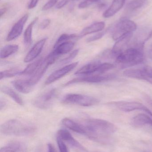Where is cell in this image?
I'll return each mask as SVG.
<instances>
[{"mask_svg":"<svg viewBox=\"0 0 152 152\" xmlns=\"http://www.w3.org/2000/svg\"><path fill=\"white\" fill-rule=\"evenodd\" d=\"M46 41V39L43 38L37 42L26 55L24 58V62L27 63L36 58L42 52Z\"/></svg>","mask_w":152,"mask_h":152,"instance_id":"15","label":"cell"},{"mask_svg":"<svg viewBox=\"0 0 152 152\" xmlns=\"http://www.w3.org/2000/svg\"><path fill=\"white\" fill-rule=\"evenodd\" d=\"M47 147H48V152H56L55 148L51 144H48Z\"/></svg>","mask_w":152,"mask_h":152,"instance_id":"40","label":"cell"},{"mask_svg":"<svg viewBox=\"0 0 152 152\" xmlns=\"http://www.w3.org/2000/svg\"><path fill=\"white\" fill-rule=\"evenodd\" d=\"M7 10H8V8H7V6H4V7L1 8V12H0V16H1V18L2 17L3 15L5 14Z\"/></svg>","mask_w":152,"mask_h":152,"instance_id":"41","label":"cell"},{"mask_svg":"<svg viewBox=\"0 0 152 152\" xmlns=\"http://www.w3.org/2000/svg\"><path fill=\"white\" fill-rule=\"evenodd\" d=\"M123 75L131 78L146 80L152 85V68L150 67L126 69L123 72Z\"/></svg>","mask_w":152,"mask_h":152,"instance_id":"9","label":"cell"},{"mask_svg":"<svg viewBox=\"0 0 152 152\" xmlns=\"http://www.w3.org/2000/svg\"><path fill=\"white\" fill-rule=\"evenodd\" d=\"M22 150V145L18 142L10 143L2 147L0 152H18Z\"/></svg>","mask_w":152,"mask_h":152,"instance_id":"28","label":"cell"},{"mask_svg":"<svg viewBox=\"0 0 152 152\" xmlns=\"http://www.w3.org/2000/svg\"><path fill=\"white\" fill-rule=\"evenodd\" d=\"M57 142L60 152H68L67 146L64 143V141L57 137Z\"/></svg>","mask_w":152,"mask_h":152,"instance_id":"32","label":"cell"},{"mask_svg":"<svg viewBox=\"0 0 152 152\" xmlns=\"http://www.w3.org/2000/svg\"><path fill=\"white\" fill-rule=\"evenodd\" d=\"M131 125L136 128L142 127L147 125L152 127V118L148 114H137L131 120Z\"/></svg>","mask_w":152,"mask_h":152,"instance_id":"17","label":"cell"},{"mask_svg":"<svg viewBox=\"0 0 152 152\" xmlns=\"http://www.w3.org/2000/svg\"><path fill=\"white\" fill-rule=\"evenodd\" d=\"M50 23H51V20L49 19L44 20L40 23L39 28L42 29H45L50 25Z\"/></svg>","mask_w":152,"mask_h":152,"instance_id":"35","label":"cell"},{"mask_svg":"<svg viewBox=\"0 0 152 152\" xmlns=\"http://www.w3.org/2000/svg\"><path fill=\"white\" fill-rule=\"evenodd\" d=\"M21 70L18 68H12L8 70L2 71L0 73L1 75V80L6 78L12 77L17 75H20L21 72Z\"/></svg>","mask_w":152,"mask_h":152,"instance_id":"29","label":"cell"},{"mask_svg":"<svg viewBox=\"0 0 152 152\" xmlns=\"http://www.w3.org/2000/svg\"><path fill=\"white\" fill-rule=\"evenodd\" d=\"M91 4H92V3L85 0V1H83L80 3V4H79L78 7L79 9H84V8L88 7Z\"/></svg>","mask_w":152,"mask_h":152,"instance_id":"37","label":"cell"},{"mask_svg":"<svg viewBox=\"0 0 152 152\" xmlns=\"http://www.w3.org/2000/svg\"><path fill=\"white\" fill-rule=\"evenodd\" d=\"M74 1H78V0H74Z\"/></svg>","mask_w":152,"mask_h":152,"instance_id":"45","label":"cell"},{"mask_svg":"<svg viewBox=\"0 0 152 152\" xmlns=\"http://www.w3.org/2000/svg\"><path fill=\"white\" fill-rule=\"evenodd\" d=\"M126 1V0H113L109 7L104 12L103 17L109 18L115 15L122 9Z\"/></svg>","mask_w":152,"mask_h":152,"instance_id":"22","label":"cell"},{"mask_svg":"<svg viewBox=\"0 0 152 152\" xmlns=\"http://www.w3.org/2000/svg\"><path fill=\"white\" fill-rule=\"evenodd\" d=\"M62 102L65 104L89 107L98 104L99 100L95 97L85 95L70 94L65 95L62 98Z\"/></svg>","mask_w":152,"mask_h":152,"instance_id":"4","label":"cell"},{"mask_svg":"<svg viewBox=\"0 0 152 152\" xmlns=\"http://www.w3.org/2000/svg\"><path fill=\"white\" fill-rule=\"evenodd\" d=\"M35 128L17 119L8 121L2 124L0 128L1 133L6 135H28L35 131Z\"/></svg>","mask_w":152,"mask_h":152,"instance_id":"3","label":"cell"},{"mask_svg":"<svg viewBox=\"0 0 152 152\" xmlns=\"http://www.w3.org/2000/svg\"><path fill=\"white\" fill-rule=\"evenodd\" d=\"M73 1L74 0H62L57 4L56 8L58 9H61L66 6L70 2Z\"/></svg>","mask_w":152,"mask_h":152,"instance_id":"36","label":"cell"},{"mask_svg":"<svg viewBox=\"0 0 152 152\" xmlns=\"http://www.w3.org/2000/svg\"><path fill=\"white\" fill-rule=\"evenodd\" d=\"M109 104L115 106L120 110L126 112H129L133 111L142 110L146 113L152 118L151 111L145 106L142 104L136 102H125L119 101L109 103Z\"/></svg>","mask_w":152,"mask_h":152,"instance_id":"7","label":"cell"},{"mask_svg":"<svg viewBox=\"0 0 152 152\" xmlns=\"http://www.w3.org/2000/svg\"><path fill=\"white\" fill-rule=\"evenodd\" d=\"M42 59L43 58H41L36 61H34L33 63H30L24 70L21 71L20 75H32L37 69Z\"/></svg>","mask_w":152,"mask_h":152,"instance_id":"26","label":"cell"},{"mask_svg":"<svg viewBox=\"0 0 152 152\" xmlns=\"http://www.w3.org/2000/svg\"><path fill=\"white\" fill-rule=\"evenodd\" d=\"M85 135L93 141L105 142L107 138L117 130L113 123L100 119L89 118L84 121Z\"/></svg>","mask_w":152,"mask_h":152,"instance_id":"1","label":"cell"},{"mask_svg":"<svg viewBox=\"0 0 152 152\" xmlns=\"http://www.w3.org/2000/svg\"><path fill=\"white\" fill-rule=\"evenodd\" d=\"M75 46V43L70 41L64 42L54 47L52 52L54 55L59 58L61 55L68 53Z\"/></svg>","mask_w":152,"mask_h":152,"instance_id":"20","label":"cell"},{"mask_svg":"<svg viewBox=\"0 0 152 152\" xmlns=\"http://www.w3.org/2000/svg\"><path fill=\"white\" fill-rule=\"evenodd\" d=\"M145 100V101L146 103L148 104L149 107L152 109V98L148 96V95H145L144 96Z\"/></svg>","mask_w":152,"mask_h":152,"instance_id":"39","label":"cell"},{"mask_svg":"<svg viewBox=\"0 0 152 152\" xmlns=\"http://www.w3.org/2000/svg\"><path fill=\"white\" fill-rule=\"evenodd\" d=\"M5 105V103L4 102H2V101H1V104H0V109L1 110L3 108H4V106Z\"/></svg>","mask_w":152,"mask_h":152,"instance_id":"42","label":"cell"},{"mask_svg":"<svg viewBox=\"0 0 152 152\" xmlns=\"http://www.w3.org/2000/svg\"><path fill=\"white\" fill-rule=\"evenodd\" d=\"M86 1H88L90 2L93 3L95 2L98 1L99 0H86Z\"/></svg>","mask_w":152,"mask_h":152,"instance_id":"44","label":"cell"},{"mask_svg":"<svg viewBox=\"0 0 152 152\" xmlns=\"http://www.w3.org/2000/svg\"><path fill=\"white\" fill-rule=\"evenodd\" d=\"M58 57L54 55L52 52L48 54L45 58H43L40 65L34 74L29 79L32 86H35L42 78L49 66L53 64Z\"/></svg>","mask_w":152,"mask_h":152,"instance_id":"6","label":"cell"},{"mask_svg":"<svg viewBox=\"0 0 152 152\" xmlns=\"http://www.w3.org/2000/svg\"><path fill=\"white\" fill-rule=\"evenodd\" d=\"M12 84L18 92L22 94H29L34 88L29 80H16L12 81Z\"/></svg>","mask_w":152,"mask_h":152,"instance_id":"18","label":"cell"},{"mask_svg":"<svg viewBox=\"0 0 152 152\" xmlns=\"http://www.w3.org/2000/svg\"><path fill=\"white\" fill-rule=\"evenodd\" d=\"M78 38V36L75 34H63L61 35L58 38L54 47H55V46H57L59 45L64 42L70 41V40H72V39H76V38Z\"/></svg>","mask_w":152,"mask_h":152,"instance_id":"30","label":"cell"},{"mask_svg":"<svg viewBox=\"0 0 152 152\" xmlns=\"http://www.w3.org/2000/svg\"><path fill=\"white\" fill-rule=\"evenodd\" d=\"M147 0H132L127 4L126 10L128 11L136 10L144 6Z\"/></svg>","mask_w":152,"mask_h":152,"instance_id":"27","label":"cell"},{"mask_svg":"<svg viewBox=\"0 0 152 152\" xmlns=\"http://www.w3.org/2000/svg\"><path fill=\"white\" fill-rule=\"evenodd\" d=\"M78 63V62L71 63L54 71L47 78L45 81V85H50L66 75L75 68Z\"/></svg>","mask_w":152,"mask_h":152,"instance_id":"11","label":"cell"},{"mask_svg":"<svg viewBox=\"0 0 152 152\" xmlns=\"http://www.w3.org/2000/svg\"><path fill=\"white\" fill-rule=\"evenodd\" d=\"M37 19L38 18H35L25 30L24 34V42L26 46H29L31 44L32 42V30Z\"/></svg>","mask_w":152,"mask_h":152,"instance_id":"24","label":"cell"},{"mask_svg":"<svg viewBox=\"0 0 152 152\" xmlns=\"http://www.w3.org/2000/svg\"><path fill=\"white\" fill-rule=\"evenodd\" d=\"M62 123L69 129L81 134L85 135V129L83 124L76 122L68 118H64L62 121Z\"/></svg>","mask_w":152,"mask_h":152,"instance_id":"21","label":"cell"},{"mask_svg":"<svg viewBox=\"0 0 152 152\" xmlns=\"http://www.w3.org/2000/svg\"><path fill=\"white\" fill-rule=\"evenodd\" d=\"M1 91L5 94L12 98L14 102L20 105L24 104L23 100L20 96L13 89L7 86H3L1 88Z\"/></svg>","mask_w":152,"mask_h":152,"instance_id":"23","label":"cell"},{"mask_svg":"<svg viewBox=\"0 0 152 152\" xmlns=\"http://www.w3.org/2000/svg\"><path fill=\"white\" fill-rule=\"evenodd\" d=\"M57 95V89L52 88L37 97L33 102V104L39 109H48L52 104Z\"/></svg>","mask_w":152,"mask_h":152,"instance_id":"8","label":"cell"},{"mask_svg":"<svg viewBox=\"0 0 152 152\" xmlns=\"http://www.w3.org/2000/svg\"><path fill=\"white\" fill-rule=\"evenodd\" d=\"M101 64L99 61L90 62L79 69L75 73V75L80 76L98 75L97 71Z\"/></svg>","mask_w":152,"mask_h":152,"instance_id":"16","label":"cell"},{"mask_svg":"<svg viewBox=\"0 0 152 152\" xmlns=\"http://www.w3.org/2000/svg\"><path fill=\"white\" fill-rule=\"evenodd\" d=\"M105 26V23L103 21L93 23L92 25L85 28L79 35L78 38H81L87 35L100 32L103 30Z\"/></svg>","mask_w":152,"mask_h":152,"instance_id":"19","label":"cell"},{"mask_svg":"<svg viewBox=\"0 0 152 152\" xmlns=\"http://www.w3.org/2000/svg\"><path fill=\"white\" fill-rule=\"evenodd\" d=\"M114 76L111 75H92L80 76L66 83L65 86H69L77 83H98L108 81L114 78Z\"/></svg>","mask_w":152,"mask_h":152,"instance_id":"10","label":"cell"},{"mask_svg":"<svg viewBox=\"0 0 152 152\" xmlns=\"http://www.w3.org/2000/svg\"><path fill=\"white\" fill-rule=\"evenodd\" d=\"M105 33H106V31H103V32L98 33V34H96L94 35L87 38V42H94V41L99 40V39H101V38H102L104 36Z\"/></svg>","mask_w":152,"mask_h":152,"instance_id":"33","label":"cell"},{"mask_svg":"<svg viewBox=\"0 0 152 152\" xmlns=\"http://www.w3.org/2000/svg\"><path fill=\"white\" fill-rule=\"evenodd\" d=\"M57 137L75 148L82 151H86L85 148L76 141L71 135L70 133L66 129H61L59 130L57 133Z\"/></svg>","mask_w":152,"mask_h":152,"instance_id":"13","label":"cell"},{"mask_svg":"<svg viewBox=\"0 0 152 152\" xmlns=\"http://www.w3.org/2000/svg\"><path fill=\"white\" fill-rule=\"evenodd\" d=\"M137 28V24L133 20L123 19L118 22L112 32V39L117 41L127 34L133 33Z\"/></svg>","mask_w":152,"mask_h":152,"instance_id":"5","label":"cell"},{"mask_svg":"<svg viewBox=\"0 0 152 152\" xmlns=\"http://www.w3.org/2000/svg\"><path fill=\"white\" fill-rule=\"evenodd\" d=\"M28 19L27 14L24 15L21 18L12 28L6 37V41L10 42L18 37L21 34L24 28V25Z\"/></svg>","mask_w":152,"mask_h":152,"instance_id":"12","label":"cell"},{"mask_svg":"<svg viewBox=\"0 0 152 152\" xmlns=\"http://www.w3.org/2000/svg\"><path fill=\"white\" fill-rule=\"evenodd\" d=\"M149 57L152 60V50L149 51Z\"/></svg>","mask_w":152,"mask_h":152,"instance_id":"43","label":"cell"},{"mask_svg":"<svg viewBox=\"0 0 152 152\" xmlns=\"http://www.w3.org/2000/svg\"><path fill=\"white\" fill-rule=\"evenodd\" d=\"M18 45H6L1 49L0 57L1 59L6 58L17 52L18 50Z\"/></svg>","mask_w":152,"mask_h":152,"instance_id":"25","label":"cell"},{"mask_svg":"<svg viewBox=\"0 0 152 152\" xmlns=\"http://www.w3.org/2000/svg\"><path fill=\"white\" fill-rule=\"evenodd\" d=\"M79 52V50L77 49V50H75L74 51L72 52L67 58L62 60L61 62L62 64H66V63H68V62H69V61H71L74 58H76V56L78 54Z\"/></svg>","mask_w":152,"mask_h":152,"instance_id":"31","label":"cell"},{"mask_svg":"<svg viewBox=\"0 0 152 152\" xmlns=\"http://www.w3.org/2000/svg\"><path fill=\"white\" fill-rule=\"evenodd\" d=\"M133 37V33L125 35L117 40L111 50L112 55L116 57L124 51Z\"/></svg>","mask_w":152,"mask_h":152,"instance_id":"14","label":"cell"},{"mask_svg":"<svg viewBox=\"0 0 152 152\" xmlns=\"http://www.w3.org/2000/svg\"><path fill=\"white\" fill-rule=\"evenodd\" d=\"M144 60L143 48L131 47L123 51L116 57L117 66L121 69L139 65Z\"/></svg>","mask_w":152,"mask_h":152,"instance_id":"2","label":"cell"},{"mask_svg":"<svg viewBox=\"0 0 152 152\" xmlns=\"http://www.w3.org/2000/svg\"><path fill=\"white\" fill-rule=\"evenodd\" d=\"M59 0H49L47 3L43 6L42 10L43 11L48 10L52 8L58 2Z\"/></svg>","mask_w":152,"mask_h":152,"instance_id":"34","label":"cell"},{"mask_svg":"<svg viewBox=\"0 0 152 152\" xmlns=\"http://www.w3.org/2000/svg\"><path fill=\"white\" fill-rule=\"evenodd\" d=\"M39 0H31L28 6V9L30 10V9H33L36 6L37 3H38Z\"/></svg>","mask_w":152,"mask_h":152,"instance_id":"38","label":"cell"}]
</instances>
